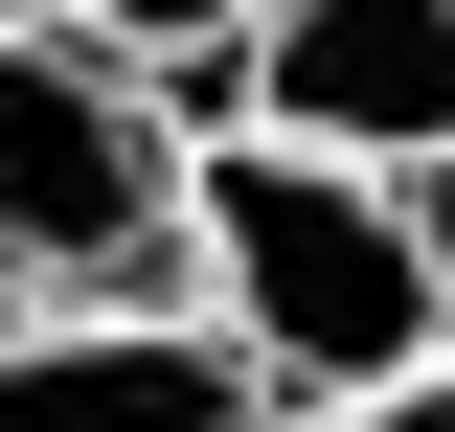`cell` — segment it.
Instances as JSON below:
<instances>
[{
    "label": "cell",
    "instance_id": "3957f363",
    "mask_svg": "<svg viewBox=\"0 0 455 432\" xmlns=\"http://www.w3.org/2000/svg\"><path fill=\"white\" fill-rule=\"evenodd\" d=\"M205 114L410 182V160H455V0H251V46H228Z\"/></svg>",
    "mask_w": 455,
    "mask_h": 432
},
{
    "label": "cell",
    "instance_id": "6da1fadb",
    "mask_svg": "<svg viewBox=\"0 0 455 432\" xmlns=\"http://www.w3.org/2000/svg\"><path fill=\"white\" fill-rule=\"evenodd\" d=\"M182 319L251 341V387H387V364H455L433 319V228H410L387 160H319V137H251L205 114L182 137Z\"/></svg>",
    "mask_w": 455,
    "mask_h": 432
},
{
    "label": "cell",
    "instance_id": "7a4b0ae2",
    "mask_svg": "<svg viewBox=\"0 0 455 432\" xmlns=\"http://www.w3.org/2000/svg\"><path fill=\"white\" fill-rule=\"evenodd\" d=\"M182 137L92 23H0V296H182Z\"/></svg>",
    "mask_w": 455,
    "mask_h": 432
},
{
    "label": "cell",
    "instance_id": "5b68a950",
    "mask_svg": "<svg viewBox=\"0 0 455 432\" xmlns=\"http://www.w3.org/2000/svg\"><path fill=\"white\" fill-rule=\"evenodd\" d=\"M46 23H92L114 68H160L182 114H205V92H228V46H251V0H46Z\"/></svg>",
    "mask_w": 455,
    "mask_h": 432
},
{
    "label": "cell",
    "instance_id": "52a82bcc",
    "mask_svg": "<svg viewBox=\"0 0 455 432\" xmlns=\"http://www.w3.org/2000/svg\"><path fill=\"white\" fill-rule=\"evenodd\" d=\"M410 228H433V319H455V160H410Z\"/></svg>",
    "mask_w": 455,
    "mask_h": 432
},
{
    "label": "cell",
    "instance_id": "ba28073f",
    "mask_svg": "<svg viewBox=\"0 0 455 432\" xmlns=\"http://www.w3.org/2000/svg\"><path fill=\"white\" fill-rule=\"evenodd\" d=\"M0 23H46V0H0Z\"/></svg>",
    "mask_w": 455,
    "mask_h": 432
},
{
    "label": "cell",
    "instance_id": "277c9868",
    "mask_svg": "<svg viewBox=\"0 0 455 432\" xmlns=\"http://www.w3.org/2000/svg\"><path fill=\"white\" fill-rule=\"evenodd\" d=\"M251 341L182 296H0V432H251Z\"/></svg>",
    "mask_w": 455,
    "mask_h": 432
},
{
    "label": "cell",
    "instance_id": "8992f818",
    "mask_svg": "<svg viewBox=\"0 0 455 432\" xmlns=\"http://www.w3.org/2000/svg\"><path fill=\"white\" fill-rule=\"evenodd\" d=\"M251 432H455V364H387V387H296V410H251Z\"/></svg>",
    "mask_w": 455,
    "mask_h": 432
}]
</instances>
